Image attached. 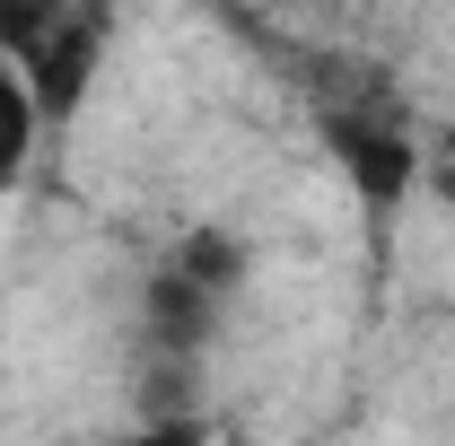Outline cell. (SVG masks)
<instances>
[{
	"mask_svg": "<svg viewBox=\"0 0 455 446\" xmlns=\"http://www.w3.org/2000/svg\"><path fill=\"white\" fill-rule=\"evenodd\" d=\"M420 184H429V193L455 211V123L438 131V140H420Z\"/></svg>",
	"mask_w": 455,
	"mask_h": 446,
	"instance_id": "obj_4",
	"label": "cell"
},
{
	"mask_svg": "<svg viewBox=\"0 0 455 446\" xmlns=\"http://www.w3.org/2000/svg\"><path fill=\"white\" fill-rule=\"evenodd\" d=\"M36 131H44V114H36V97H27V79L0 61V193L27 175V158H36Z\"/></svg>",
	"mask_w": 455,
	"mask_h": 446,
	"instance_id": "obj_3",
	"label": "cell"
},
{
	"mask_svg": "<svg viewBox=\"0 0 455 446\" xmlns=\"http://www.w3.org/2000/svg\"><path fill=\"white\" fill-rule=\"evenodd\" d=\"M307 106H315V131L341 158V175L368 193V211L403 202V184L420 175V140H411L395 79L377 61H307Z\"/></svg>",
	"mask_w": 455,
	"mask_h": 446,
	"instance_id": "obj_1",
	"label": "cell"
},
{
	"mask_svg": "<svg viewBox=\"0 0 455 446\" xmlns=\"http://www.w3.org/2000/svg\"><path fill=\"white\" fill-rule=\"evenodd\" d=\"M97 44H106V18L97 9H0V61L27 79V97H36L44 123L79 114Z\"/></svg>",
	"mask_w": 455,
	"mask_h": 446,
	"instance_id": "obj_2",
	"label": "cell"
}]
</instances>
